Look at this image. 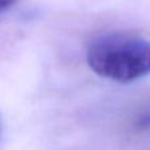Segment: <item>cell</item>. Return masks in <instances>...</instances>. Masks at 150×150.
I'll use <instances>...</instances> for the list:
<instances>
[{"instance_id": "cell-1", "label": "cell", "mask_w": 150, "mask_h": 150, "mask_svg": "<svg viewBox=\"0 0 150 150\" xmlns=\"http://www.w3.org/2000/svg\"><path fill=\"white\" fill-rule=\"evenodd\" d=\"M89 68L100 77L126 84L150 74V41L124 32L101 35L86 51Z\"/></svg>"}, {"instance_id": "cell-2", "label": "cell", "mask_w": 150, "mask_h": 150, "mask_svg": "<svg viewBox=\"0 0 150 150\" xmlns=\"http://www.w3.org/2000/svg\"><path fill=\"white\" fill-rule=\"evenodd\" d=\"M17 1L19 0H0V13L7 11L8 8H11L12 6H15Z\"/></svg>"}]
</instances>
